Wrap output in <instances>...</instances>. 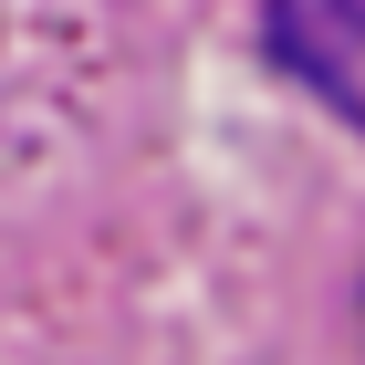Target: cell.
<instances>
[{"label":"cell","instance_id":"1","mask_svg":"<svg viewBox=\"0 0 365 365\" xmlns=\"http://www.w3.org/2000/svg\"><path fill=\"white\" fill-rule=\"evenodd\" d=\"M272 63L334 115H365V0H272Z\"/></svg>","mask_w":365,"mask_h":365}]
</instances>
